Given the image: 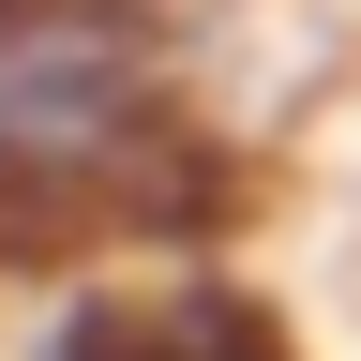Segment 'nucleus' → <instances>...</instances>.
Returning <instances> with one entry per match:
<instances>
[{
  "instance_id": "f257e3e1",
  "label": "nucleus",
  "mask_w": 361,
  "mask_h": 361,
  "mask_svg": "<svg viewBox=\"0 0 361 361\" xmlns=\"http://www.w3.org/2000/svg\"><path fill=\"white\" fill-rule=\"evenodd\" d=\"M196 166L211 121L135 0H0V256L166 241Z\"/></svg>"
},
{
  "instance_id": "f03ea898",
  "label": "nucleus",
  "mask_w": 361,
  "mask_h": 361,
  "mask_svg": "<svg viewBox=\"0 0 361 361\" xmlns=\"http://www.w3.org/2000/svg\"><path fill=\"white\" fill-rule=\"evenodd\" d=\"M30 361H301V331L226 271H135V286H75Z\"/></svg>"
}]
</instances>
